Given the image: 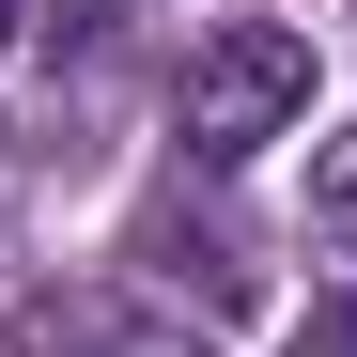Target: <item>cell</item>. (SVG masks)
Masks as SVG:
<instances>
[{"label": "cell", "mask_w": 357, "mask_h": 357, "mask_svg": "<svg viewBox=\"0 0 357 357\" xmlns=\"http://www.w3.org/2000/svg\"><path fill=\"white\" fill-rule=\"evenodd\" d=\"M171 125H187L202 171L295 140V125H311V47H295L280 16H218V31L187 47V78H171Z\"/></svg>", "instance_id": "1"}, {"label": "cell", "mask_w": 357, "mask_h": 357, "mask_svg": "<svg viewBox=\"0 0 357 357\" xmlns=\"http://www.w3.org/2000/svg\"><path fill=\"white\" fill-rule=\"evenodd\" d=\"M140 280L187 295V311H249V249H233V218H187V202L140 218Z\"/></svg>", "instance_id": "2"}, {"label": "cell", "mask_w": 357, "mask_h": 357, "mask_svg": "<svg viewBox=\"0 0 357 357\" xmlns=\"http://www.w3.org/2000/svg\"><path fill=\"white\" fill-rule=\"evenodd\" d=\"M140 326L109 311V295H16V357H125Z\"/></svg>", "instance_id": "3"}, {"label": "cell", "mask_w": 357, "mask_h": 357, "mask_svg": "<svg viewBox=\"0 0 357 357\" xmlns=\"http://www.w3.org/2000/svg\"><path fill=\"white\" fill-rule=\"evenodd\" d=\"M311 249L357 264V140H311Z\"/></svg>", "instance_id": "4"}, {"label": "cell", "mask_w": 357, "mask_h": 357, "mask_svg": "<svg viewBox=\"0 0 357 357\" xmlns=\"http://www.w3.org/2000/svg\"><path fill=\"white\" fill-rule=\"evenodd\" d=\"M280 357H357V295H326V311H311V326H295Z\"/></svg>", "instance_id": "5"}, {"label": "cell", "mask_w": 357, "mask_h": 357, "mask_svg": "<svg viewBox=\"0 0 357 357\" xmlns=\"http://www.w3.org/2000/svg\"><path fill=\"white\" fill-rule=\"evenodd\" d=\"M0 47H16V0H0Z\"/></svg>", "instance_id": "6"}, {"label": "cell", "mask_w": 357, "mask_h": 357, "mask_svg": "<svg viewBox=\"0 0 357 357\" xmlns=\"http://www.w3.org/2000/svg\"><path fill=\"white\" fill-rule=\"evenodd\" d=\"M125 357H171V342H125Z\"/></svg>", "instance_id": "7"}]
</instances>
